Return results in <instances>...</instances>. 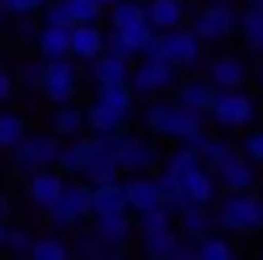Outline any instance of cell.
<instances>
[{
    "mask_svg": "<svg viewBox=\"0 0 263 260\" xmlns=\"http://www.w3.org/2000/svg\"><path fill=\"white\" fill-rule=\"evenodd\" d=\"M42 4H46V0H0V12H8V15H31V12H39Z\"/></svg>",
    "mask_w": 263,
    "mask_h": 260,
    "instance_id": "obj_41",
    "label": "cell"
},
{
    "mask_svg": "<svg viewBox=\"0 0 263 260\" xmlns=\"http://www.w3.org/2000/svg\"><path fill=\"white\" fill-rule=\"evenodd\" d=\"M252 8H263V0H252Z\"/></svg>",
    "mask_w": 263,
    "mask_h": 260,
    "instance_id": "obj_48",
    "label": "cell"
},
{
    "mask_svg": "<svg viewBox=\"0 0 263 260\" xmlns=\"http://www.w3.org/2000/svg\"><path fill=\"white\" fill-rule=\"evenodd\" d=\"M130 92L138 96H153V92H164V88L176 84V65H172L168 58H145L138 69L130 73Z\"/></svg>",
    "mask_w": 263,
    "mask_h": 260,
    "instance_id": "obj_6",
    "label": "cell"
},
{
    "mask_svg": "<svg viewBox=\"0 0 263 260\" xmlns=\"http://www.w3.org/2000/svg\"><path fill=\"white\" fill-rule=\"evenodd\" d=\"M145 123L157 134H168V138H176V142H187V138H195V134L202 130V115L191 111V107H183V103H153L149 115H145Z\"/></svg>",
    "mask_w": 263,
    "mask_h": 260,
    "instance_id": "obj_1",
    "label": "cell"
},
{
    "mask_svg": "<svg viewBox=\"0 0 263 260\" xmlns=\"http://www.w3.org/2000/svg\"><path fill=\"white\" fill-rule=\"evenodd\" d=\"M122 195H126V211H145L153 207L157 199V180H149V176H134V180L122 184Z\"/></svg>",
    "mask_w": 263,
    "mask_h": 260,
    "instance_id": "obj_20",
    "label": "cell"
},
{
    "mask_svg": "<svg viewBox=\"0 0 263 260\" xmlns=\"http://www.w3.org/2000/svg\"><path fill=\"white\" fill-rule=\"evenodd\" d=\"M210 4H229V0H210Z\"/></svg>",
    "mask_w": 263,
    "mask_h": 260,
    "instance_id": "obj_49",
    "label": "cell"
},
{
    "mask_svg": "<svg viewBox=\"0 0 263 260\" xmlns=\"http://www.w3.org/2000/svg\"><path fill=\"white\" fill-rule=\"evenodd\" d=\"M191 31L198 34L202 42H217V39H229L233 31H237V12H233L229 4H210L198 12V20Z\"/></svg>",
    "mask_w": 263,
    "mask_h": 260,
    "instance_id": "obj_8",
    "label": "cell"
},
{
    "mask_svg": "<svg viewBox=\"0 0 263 260\" xmlns=\"http://www.w3.org/2000/svg\"><path fill=\"white\" fill-rule=\"evenodd\" d=\"M61 184H65V180H61L58 172H46V168H34L31 184H27V195H31V203H34V207H42V211H46L50 203L61 195Z\"/></svg>",
    "mask_w": 263,
    "mask_h": 260,
    "instance_id": "obj_14",
    "label": "cell"
},
{
    "mask_svg": "<svg viewBox=\"0 0 263 260\" xmlns=\"http://www.w3.org/2000/svg\"><path fill=\"white\" fill-rule=\"evenodd\" d=\"M96 100H99V103H107V107H115V111H126V115H130L134 92H130V84H99Z\"/></svg>",
    "mask_w": 263,
    "mask_h": 260,
    "instance_id": "obj_32",
    "label": "cell"
},
{
    "mask_svg": "<svg viewBox=\"0 0 263 260\" xmlns=\"http://www.w3.org/2000/svg\"><path fill=\"white\" fill-rule=\"evenodd\" d=\"M96 4H99V8H111V4H119V0H96Z\"/></svg>",
    "mask_w": 263,
    "mask_h": 260,
    "instance_id": "obj_45",
    "label": "cell"
},
{
    "mask_svg": "<svg viewBox=\"0 0 263 260\" xmlns=\"http://www.w3.org/2000/svg\"><path fill=\"white\" fill-rule=\"evenodd\" d=\"M195 165H202V157H198V149H195V146H187V142L168 157V172H172V176H183L187 168H195Z\"/></svg>",
    "mask_w": 263,
    "mask_h": 260,
    "instance_id": "obj_36",
    "label": "cell"
},
{
    "mask_svg": "<svg viewBox=\"0 0 263 260\" xmlns=\"http://www.w3.org/2000/svg\"><path fill=\"white\" fill-rule=\"evenodd\" d=\"M0 214H8V199H4V195H0Z\"/></svg>",
    "mask_w": 263,
    "mask_h": 260,
    "instance_id": "obj_46",
    "label": "cell"
},
{
    "mask_svg": "<svg viewBox=\"0 0 263 260\" xmlns=\"http://www.w3.org/2000/svg\"><path fill=\"white\" fill-rule=\"evenodd\" d=\"M210 84L214 88H240L244 84V65L237 58H217L210 65Z\"/></svg>",
    "mask_w": 263,
    "mask_h": 260,
    "instance_id": "obj_25",
    "label": "cell"
},
{
    "mask_svg": "<svg viewBox=\"0 0 263 260\" xmlns=\"http://www.w3.org/2000/svg\"><path fill=\"white\" fill-rule=\"evenodd\" d=\"M27 245H31V230H4L0 249H8V253H27Z\"/></svg>",
    "mask_w": 263,
    "mask_h": 260,
    "instance_id": "obj_40",
    "label": "cell"
},
{
    "mask_svg": "<svg viewBox=\"0 0 263 260\" xmlns=\"http://www.w3.org/2000/svg\"><path fill=\"white\" fill-rule=\"evenodd\" d=\"M176 214H179V237H195L198 241L206 230H210V214H206L202 203H183Z\"/></svg>",
    "mask_w": 263,
    "mask_h": 260,
    "instance_id": "obj_22",
    "label": "cell"
},
{
    "mask_svg": "<svg viewBox=\"0 0 263 260\" xmlns=\"http://www.w3.org/2000/svg\"><path fill=\"white\" fill-rule=\"evenodd\" d=\"M61 8H65L69 23H96L99 12H103L96 0H61Z\"/></svg>",
    "mask_w": 263,
    "mask_h": 260,
    "instance_id": "obj_35",
    "label": "cell"
},
{
    "mask_svg": "<svg viewBox=\"0 0 263 260\" xmlns=\"http://www.w3.org/2000/svg\"><path fill=\"white\" fill-rule=\"evenodd\" d=\"M111 149H115L119 168H126V172H145L149 165H157V149H153L145 138H130V134H126V138H119V134H115Z\"/></svg>",
    "mask_w": 263,
    "mask_h": 260,
    "instance_id": "obj_9",
    "label": "cell"
},
{
    "mask_svg": "<svg viewBox=\"0 0 263 260\" xmlns=\"http://www.w3.org/2000/svg\"><path fill=\"white\" fill-rule=\"evenodd\" d=\"M214 172H217L225 192H252V184H256V165L248 157H237V153H229Z\"/></svg>",
    "mask_w": 263,
    "mask_h": 260,
    "instance_id": "obj_10",
    "label": "cell"
},
{
    "mask_svg": "<svg viewBox=\"0 0 263 260\" xmlns=\"http://www.w3.org/2000/svg\"><path fill=\"white\" fill-rule=\"evenodd\" d=\"M103 54H111V58H122V61H130L138 50H134L130 42H126V34L119 31V27H111V34H103Z\"/></svg>",
    "mask_w": 263,
    "mask_h": 260,
    "instance_id": "obj_38",
    "label": "cell"
},
{
    "mask_svg": "<svg viewBox=\"0 0 263 260\" xmlns=\"http://www.w3.org/2000/svg\"><path fill=\"white\" fill-rule=\"evenodd\" d=\"M103 54V31L96 23H72L69 27V58L92 61Z\"/></svg>",
    "mask_w": 263,
    "mask_h": 260,
    "instance_id": "obj_11",
    "label": "cell"
},
{
    "mask_svg": "<svg viewBox=\"0 0 263 260\" xmlns=\"http://www.w3.org/2000/svg\"><path fill=\"white\" fill-rule=\"evenodd\" d=\"M138 226H141V234H160V230H172V211L160 207V203H153V207L138 211Z\"/></svg>",
    "mask_w": 263,
    "mask_h": 260,
    "instance_id": "obj_30",
    "label": "cell"
},
{
    "mask_svg": "<svg viewBox=\"0 0 263 260\" xmlns=\"http://www.w3.org/2000/svg\"><path fill=\"white\" fill-rule=\"evenodd\" d=\"M134 20H145V4H138V0H119V4H111V23L115 27H126Z\"/></svg>",
    "mask_w": 263,
    "mask_h": 260,
    "instance_id": "obj_37",
    "label": "cell"
},
{
    "mask_svg": "<svg viewBox=\"0 0 263 260\" xmlns=\"http://www.w3.org/2000/svg\"><path fill=\"white\" fill-rule=\"evenodd\" d=\"M20 39H34V27H31V23H27V20L20 23Z\"/></svg>",
    "mask_w": 263,
    "mask_h": 260,
    "instance_id": "obj_44",
    "label": "cell"
},
{
    "mask_svg": "<svg viewBox=\"0 0 263 260\" xmlns=\"http://www.w3.org/2000/svg\"><path fill=\"white\" fill-rule=\"evenodd\" d=\"M8 96H12V73H8V69L0 65V103H4Z\"/></svg>",
    "mask_w": 263,
    "mask_h": 260,
    "instance_id": "obj_43",
    "label": "cell"
},
{
    "mask_svg": "<svg viewBox=\"0 0 263 260\" xmlns=\"http://www.w3.org/2000/svg\"><path fill=\"white\" fill-rule=\"evenodd\" d=\"M34 42L42 58H69V27L46 23L42 31H34Z\"/></svg>",
    "mask_w": 263,
    "mask_h": 260,
    "instance_id": "obj_19",
    "label": "cell"
},
{
    "mask_svg": "<svg viewBox=\"0 0 263 260\" xmlns=\"http://www.w3.org/2000/svg\"><path fill=\"white\" fill-rule=\"evenodd\" d=\"M179 187H183V199L187 203H210L214 199V172L206 165H195V168H187L183 176H176Z\"/></svg>",
    "mask_w": 263,
    "mask_h": 260,
    "instance_id": "obj_12",
    "label": "cell"
},
{
    "mask_svg": "<svg viewBox=\"0 0 263 260\" xmlns=\"http://www.w3.org/2000/svg\"><path fill=\"white\" fill-rule=\"evenodd\" d=\"M206 115L225 130H240L256 119V103L240 92V88H214V100L206 107Z\"/></svg>",
    "mask_w": 263,
    "mask_h": 260,
    "instance_id": "obj_2",
    "label": "cell"
},
{
    "mask_svg": "<svg viewBox=\"0 0 263 260\" xmlns=\"http://www.w3.org/2000/svg\"><path fill=\"white\" fill-rule=\"evenodd\" d=\"M53 130L72 138V134L84 130V111H77L72 103H58V111H53Z\"/></svg>",
    "mask_w": 263,
    "mask_h": 260,
    "instance_id": "obj_29",
    "label": "cell"
},
{
    "mask_svg": "<svg viewBox=\"0 0 263 260\" xmlns=\"http://www.w3.org/2000/svg\"><path fill=\"white\" fill-rule=\"evenodd\" d=\"M0 241H4V226H0Z\"/></svg>",
    "mask_w": 263,
    "mask_h": 260,
    "instance_id": "obj_50",
    "label": "cell"
},
{
    "mask_svg": "<svg viewBox=\"0 0 263 260\" xmlns=\"http://www.w3.org/2000/svg\"><path fill=\"white\" fill-rule=\"evenodd\" d=\"M122 123H126V111H115L99 100L84 111V127H92V134H119Z\"/></svg>",
    "mask_w": 263,
    "mask_h": 260,
    "instance_id": "obj_18",
    "label": "cell"
},
{
    "mask_svg": "<svg viewBox=\"0 0 263 260\" xmlns=\"http://www.w3.org/2000/svg\"><path fill=\"white\" fill-rule=\"evenodd\" d=\"M126 237H130V218L126 211H111V214H96V241L111 249H122Z\"/></svg>",
    "mask_w": 263,
    "mask_h": 260,
    "instance_id": "obj_13",
    "label": "cell"
},
{
    "mask_svg": "<svg viewBox=\"0 0 263 260\" xmlns=\"http://www.w3.org/2000/svg\"><path fill=\"white\" fill-rule=\"evenodd\" d=\"M244 157H248V161H263V130L248 134V142H244Z\"/></svg>",
    "mask_w": 263,
    "mask_h": 260,
    "instance_id": "obj_42",
    "label": "cell"
},
{
    "mask_svg": "<svg viewBox=\"0 0 263 260\" xmlns=\"http://www.w3.org/2000/svg\"><path fill=\"white\" fill-rule=\"evenodd\" d=\"M88 195H92L88 184H61V195L46 207L50 218H53V226H77L80 218H88V214H92Z\"/></svg>",
    "mask_w": 263,
    "mask_h": 260,
    "instance_id": "obj_5",
    "label": "cell"
},
{
    "mask_svg": "<svg viewBox=\"0 0 263 260\" xmlns=\"http://www.w3.org/2000/svg\"><path fill=\"white\" fill-rule=\"evenodd\" d=\"M237 27L244 31V42H248L252 50H263V8L248 4V12L237 15Z\"/></svg>",
    "mask_w": 263,
    "mask_h": 260,
    "instance_id": "obj_27",
    "label": "cell"
},
{
    "mask_svg": "<svg viewBox=\"0 0 263 260\" xmlns=\"http://www.w3.org/2000/svg\"><path fill=\"white\" fill-rule=\"evenodd\" d=\"M217 222L233 234H252L263 226V199L252 192H229V199L217 211Z\"/></svg>",
    "mask_w": 263,
    "mask_h": 260,
    "instance_id": "obj_3",
    "label": "cell"
},
{
    "mask_svg": "<svg viewBox=\"0 0 263 260\" xmlns=\"http://www.w3.org/2000/svg\"><path fill=\"white\" fill-rule=\"evenodd\" d=\"M92 80H96V88L99 84H126L130 80V61L99 54V58H92Z\"/></svg>",
    "mask_w": 263,
    "mask_h": 260,
    "instance_id": "obj_16",
    "label": "cell"
},
{
    "mask_svg": "<svg viewBox=\"0 0 263 260\" xmlns=\"http://www.w3.org/2000/svg\"><path fill=\"white\" fill-rule=\"evenodd\" d=\"M256 77H259V84H263V65H259V69H256Z\"/></svg>",
    "mask_w": 263,
    "mask_h": 260,
    "instance_id": "obj_47",
    "label": "cell"
},
{
    "mask_svg": "<svg viewBox=\"0 0 263 260\" xmlns=\"http://www.w3.org/2000/svg\"><path fill=\"white\" fill-rule=\"evenodd\" d=\"M210 100H214V84L210 80H187V84L176 92V103L191 107V111H198V115H206Z\"/></svg>",
    "mask_w": 263,
    "mask_h": 260,
    "instance_id": "obj_24",
    "label": "cell"
},
{
    "mask_svg": "<svg viewBox=\"0 0 263 260\" xmlns=\"http://www.w3.org/2000/svg\"><path fill=\"white\" fill-rule=\"evenodd\" d=\"M88 207H92V214L126 211V195H122V184H119V180H111V184H92V195H88Z\"/></svg>",
    "mask_w": 263,
    "mask_h": 260,
    "instance_id": "obj_17",
    "label": "cell"
},
{
    "mask_svg": "<svg viewBox=\"0 0 263 260\" xmlns=\"http://www.w3.org/2000/svg\"><path fill=\"white\" fill-rule=\"evenodd\" d=\"M27 256H34V260H65L69 256V245H65V241H58V237H31Z\"/></svg>",
    "mask_w": 263,
    "mask_h": 260,
    "instance_id": "obj_31",
    "label": "cell"
},
{
    "mask_svg": "<svg viewBox=\"0 0 263 260\" xmlns=\"http://www.w3.org/2000/svg\"><path fill=\"white\" fill-rule=\"evenodd\" d=\"M77 80H80V69L69 58H46V65L39 69V84L46 92V100L53 103H69L77 92Z\"/></svg>",
    "mask_w": 263,
    "mask_h": 260,
    "instance_id": "obj_4",
    "label": "cell"
},
{
    "mask_svg": "<svg viewBox=\"0 0 263 260\" xmlns=\"http://www.w3.org/2000/svg\"><path fill=\"white\" fill-rule=\"evenodd\" d=\"M58 149L61 142L53 138V134H34V138H20V146H15V165L23 168V172H34V168H50L53 161H58Z\"/></svg>",
    "mask_w": 263,
    "mask_h": 260,
    "instance_id": "obj_7",
    "label": "cell"
},
{
    "mask_svg": "<svg viewBox=\"0 0 263 260\" xmlns=\"http://www.w3.org/2000/svg\"><path fill=\"white\" fill-rule=\"evenodd\" d=\"M145 20L153 31H172V27L183 23V4L179 0H149L145 4Z\"/></svg>",
    "mask_w": 263,
    "mask_h": 260,
    "instance_id": "obj_15",
    "label": "cell"
},
{
    "mask_svg": "<svg viewBox=\"0 0 263 260\" xmlns=\"http://www.w3.org/2000/svg\"><path fill=\"white\" fill-rule=\"evenodd\" d=\"M0 15H4V12H0Z\"/></svg>",
    "mask_w": 263,
    "mask_h": 260,
    "instance_id": "obj_51",
    "label": "cell"
},
{
    "mask_svg": "<svg viewBox=\"0 0 263 260\" xmlns=\"http://www.w3.org/2000/svg\"><path fill=\"white\" fill-rule=\"evenodd\" d=\"M187 146H195V149H198V157H202V165L210 168V172H214V168L221 165V161L229 157V153H233V146H229V142L210 138V134H202V130H198L195 138H187Z\"/></svg>",
    "mask_w": 263,
    "mask_h": 260,
    "instance_id": "obj_21",
    "label": "cell"
},
{
    "mask_svg": "<svg viewBox=\"0 0 263 260\" xmlns=\"http://www.w3.org/2000/svg\"><path fill=\"white\" fill-rule=\"evenodd\" d=\"M157 199H160V207H168L172 214L187 203V199H183V187H179V180H176L172 172H160V176H157Z\"/></svg>",
    "mask_w": 263,
    "mask_h": 260,
    "instance_id": "obj_28",
    "label": "cell"
},
{
    "mask_svg": "<svg viewBox=\"0 0 263 260\" xmlns=\"http://www.w3.org/2000/svg\"><path fill=\"white\" fill-rule=\"evenodd\" d=\"M195 256L198 260H233V245H229V241H221V237L202 234L195 241Z\"/></svg>",
    "mask_w": 263,
    "mask_h": 260,
    "instance_id": "obj_33",
    "label": "cell"
},
{
    "mask_svg": "<svg viewBox=\"0 0 263 260\" xmlns=\"http://www.w3.org/2000/svg\"><path fill=\"white\" fill-rule=\"evenodd\" d=\"M145 256H157V260H176V256H179V234H176V230L145 234Z\"/></svg>",
    "mask_w": 263,
    "mask_h": 260,
    "instance_id": "obj_26",
    "label": "cell"
},
{
    "mask_svg": "<svg viewBox=\"0 0 263 260\" xmlns=\"http://www.w3.org/2000/svg\"><path fill=\"white\" fill-rule=\"evenodd\" d=\"M119 31L126 34V42H130L134 50L141 54V46L153 39V27H149V20H134V23H126V27H119Z\"/></svg>",
    "mask_w": 263,
    "mask_h": 260,
    "instance_id": "obj_39",
    "label": "cell"
},
{
    "mask_svg": "<svg viewBox=\"0 0 263 260\" xmlns=\"http://www.w3.org/2000/svg\"><path fill=\"white\" fill-rule=\"evenodd\" d=\"M23 134H27V127H23V119H20V115L0 111V149H15Z\"/></svg>",
    "mask_w": 263,
    "mask_h": 260,
    "instance_id": "obj_34",
    "label": "cell"
},
{
    "mask_svg": "<svg viewBox=\"0 0 263 260\" xmlns=\"http://www.w3.org/2000/svg\"><path fill=\"white\" fill-rule=\"evenodd\" d=\"M92 149H96V134L84 138V142H72L65 149H58V161H53V165H58L61 172H80V168L88 165V157H92Z\"/></svg>",
    "mask_w": 263,
    "mask_h": 260,
    "instance_id": "obj_23",
    "label": "cell"
}]
</instances>
